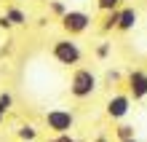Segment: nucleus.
Instances as JSON below:
<instances>
[{
    "mask_svg": "<svg viewBox=\"0 0 147 142\" xmlns=\"http://www.w3.org/2000/svg\"><path fill=\"white\" fill-rule=\"evenodd\" d=\"M83 56L86 54H83V46L78 43V38L64 35V38L51 40V59H54L56 65H62L67 70H75V67H80Z\"/></svg>",
    "mask_w": 147,
    "mask_h": 142,
    "instance_id": "nucleus-1",
    "label": "nucleus"
},
{
    "mask_svg": "<svg viewBox=\"0 0 147 142\" xmlns=\"http://www.w3.org/2000/svg\"><path fill=\"white\" fill-rule=\"evenodd\" d=\"M70 96L78 102H83V99H91L94 94L99 91V75L94 73L91 67H75L72 73H70Z\"/></svg>",
    "mask_w": 147,
    "mask_h": 142,
    "instance_id": "nucleus-2",
    "label": "nucleus"
},
{
    "mask_svg": "<svg viewBox=\"0 0 147 142\" xmlns=\"http://www.w3.org/2000/svg\"><path fill=\"white\" fill-rule=\"evenodd\" d=\"M75 123L78 118L70 107H48L43 113V126L48 134H72Z\"/></svg>",
    "mask_w": 147,
    "mask_h": 142,
    "instance_id": "nucleus-3",
    "label": "nucleus"
},
{
    "mask_svg": "<svg viewBox=\"0 0 147 142\" xmlns=\"http://www.w3.org/2000/svg\"><path fill=\"white\" fill-rule=\"evenodd\" d=\"M59 27H62L64 35H70V38H80V35H86L94 27V19L83 8H70V11L59 19Z\"/></svg>",
    "mask_w": 147,
    "mask_h": 142,
    "instance_id": "nucleus-4",
    "label": "nucleus"
},
{
    "mask_svg": "<svg viewBox=\"0 0 147 142\" xmlns=\"http://www.w3.org/2000/svg\"><path fill=\"white\" fill-rule=\"evenodd\" d=\"M134 110V99L128 96V91H112L107 96V102H105V113H107V118L110 121H126L128 118V113Z\"/></svg>",
    "mask_w": 147,
    "mask_h": 142,
    "instance_id": "nucleus-5",
    "label": "nucleus"
},
{
    "mask_svg": "<svg viewBox=\"0 0 147 142\" xmlns=\"http://www.w3.org/2000/svg\"><path fill=\"white\" fill-rule=\"evenodd\" d=\"M123 86H126V91L134 102H144L147 99V70L144 67H131L123 75Z\"/></svg>",
    "mask_w": 147,
    "mask_h": 142,
    "instance_id": "nucleus-6",
    "label": "nucleus"
},
{
    "mask_svg": "<svg viewBox=\"0 0 147 142\" xmlns=\"http://www.w3.org/2000/svg\"><path fill=\"white\" fill-rule=\"evenodd\" d=\"M30 22V16H27V11H24L22 5H16V3H8L5 5V14L0 16V27H24V24Z\"/></svg>",
    "mask_w": 147,
    "mask_h": 142,
    "instance_id": "nucleus-7",
    "label": "nucleus"
},
{
    "mask_svg": "<svg viewBox=\"0 0 147 142\" xmlns=\"http://www.w3.org/2000/svg\"><path fill=\"white\" fill-rule=\"evenodd\" d=\"M136 24H139V11L134 5H120V14H118V24H115V32H134Z\"/></svg>",
    "mask_w": 147,
    "mask_h": 142,
    "instance_id": "nucleus-8",
    "label": "nucleus"
},
{
    "mask_svg": "<svg viewBox=\"0 0 147 142\" xmlns=\"http://www.w3.org/2000/svg\"><path fill=\"white\" fill-rule=\"evenodd\" d=\"M112 134H115L118 142H126V139H134L136 137V129H134V123H126V121H120L115 129H112Z\"/></svg>",
    "mask_w": 147,
    "mask_h": 142,
    "instance_id": "nucleus-9",
    "label": "nucleus"
},
{
    "mask_svg": "<svg viewBox=\"0 0 147 142\" xmlns=\"http://www.w3.org/2000/svg\"><path fill=\"white\" fill-rule=\"evenodd\" d=\"M38 126L35 123H22L19 129H16V137H19L22 142H38Z\"/></svg>",
    "mask_w": 147,
    "mask_h": 142,
    "instance_id": "nucleus-10",
    "label": "nucleus"
},
{
    "mask_svg": "<svg viewBox=\"0 0 147 142\" xmlns=\"http://www.w3.org/2000/svg\"><path fill=\"white\" fill-rule=\"evenodd\" d=\"M118 14H120V8H115V11L105 14V22L99 24V30H102V32H112V30H115V24H118Z\"/></svg>",
    "mask_w": 147,
    "mask_h": 142,
    "instance_id": "nucleus-11",
    "label": "nucleus"
},
{
    "mask_svg": "<svg viewBox=\"0 0 147 142\" xmlns=\"http://www.w3.org/2000/svg\"><path fill=\"white\" fill-rule=\"evenodd\" d=\"M94 5H96L99 14H110V11H115V8L123 5V0H94Z\"/></svg>",
    "mask_w": 147,
    "mask_h": 142,
    "instance_id": "nucleus-12",
    "label": "nucleus"
},
{
    "mask_svg": "<svg viewBox=\"0 0 147 142\" xmlns=\"http://www.w3.org/2000/svg\"><path fill=\"white\" fill-rule=\"evenodd\" d=\"M13 102H16V96L11 91H0V113H3V115H8L13 110Z\"/></svg>",
    "mask_w": 147,
    "mask_h": 142,
    "instance_id": "nucleus-13",
    "label": "nucleus"
},
{
    "mask_svg": "<svg viewBox=\"0 0 147 142\" xmlns=\"http://www.w3.org/2000/svg\"><path fill=\"white\" fill-rule=\"evenodd\" d=\"M48 11L54 14L56 19H62V16H64L67 11H70V5H67L64 0H51V3H48Z\"/></svg>",
    "mask_w": 147,
    "mask_h": 142,
    "instance_id": "nucleus-14",
    "label": "nucleus"
},
{
    "mask_svg": "<svg viewBox=\"0 0 147 142\" xmlns=\"http://www.w3.org/2000/svg\"><path fill=\"white\" fill-rule=\"evenodd\" d=\"M94 54H96V59H107L110 54H112V43H107V40H102L96 48H94Z\"/></svg>",
    "mask_w": 147,
    "mask_h": 142,
    "instance_id": "nucleus-15",
    "label": "nucleus"
},
{
    "mask_svg": "<svg viewBox=\"0 0 147 142\" xmlns=\"http://www.w3.org/2000/svg\"><path fill=\"white\" fill-rule=\"evenodd\" d=\"M48 142H83V139H75L72 134H51Z\"/></svg>",
    "mask_w": 147,
    "mask_h": 142,
    "instance_id": "nucleus-16",
    "label": "nucleus"
},
{
    "mask_svg": "<svg viewBox=\"0 0 147 142\" xmlns=\"http://www.w3.org/2000/svg\"><path fill=\"white\" fill-rule=\"evenodd\" d=\"M120 78H123V75H120L118 70H110V73H107V86H112V83H120Z\"/></svg>",
    "mask_w": 147,
    "mask_h": 142,
    "instance_id": "nucleus-17",
    "label": "nucleus"
},
{
    "mask_svg": "<svg viewBox=\"0 0 147 142\" xmlns=\"http://www.w3.org/2000/svg\"><path fill=\"white\" fill-rule=\"evenodd\" d=\"M91 142H110V137H107V134H96Z\"/></svg>",
    "mask_w": 147,
    "mask_h": 142,
    "instance_id": "nucleus-18",
    "label": "nucleus"
},
{
    "mask_svg": "<svg viewBox=\"0 0 147 142\" xmlns=\"http://www.w3.org/2000/svg\"><path fill=\"white\" fill-rule=\"evenodd\" d=\"M3 123H5V115H3V113H0V126H3Z\"/></svg>",
    "mask_w": 147,
    "mask_h": 142,
    "instance_id": "nucleus-19",
    "label": "nucleus"
},
{
    "mask_svg": "<svg viewBox=\"0 0 147 142\" xmlns=\"http://www.w3.org/2000/svg\"><path fill=\"white\" fill-rule=\"evenodd\" d=\"M126 142H142V139H139V137H134V139H126Z\"/></svg>",
    "mask_w": 147,
    "mask_h": 142,
    "instance_id": "nucleus-20",
    "label": "nucleus"
},
{
    "mask_svg": "<svg viewBox=\"0 0 147 142\" xmlns=\"http://www.w3.org/2000/svg\"><path fill=\"white\" fill-rule=\"evenodd\" d=\"M38 3H46V5H48V3H51V0H38Z\"/></svg>",
    "mask_w": 147,
    "mask_h": 142,
    "instance_id": "nucleus-21",
    "label": "nucleus"
},
{
    "mask_svg": "<svg viewBox=\"0 0 147 142\" xmlns=\"http://www.w3.org/2000/svg\"><path fill=\"white\" fill-rule=\"evenodd\" d=\"M11 3H16V0H11Z\"/></svg>",
    "mask_w": 147,
    "mask_h": 142,
    "instance_id": "nucleus-22",
    "label": "nucleus"
}]
</instances>
